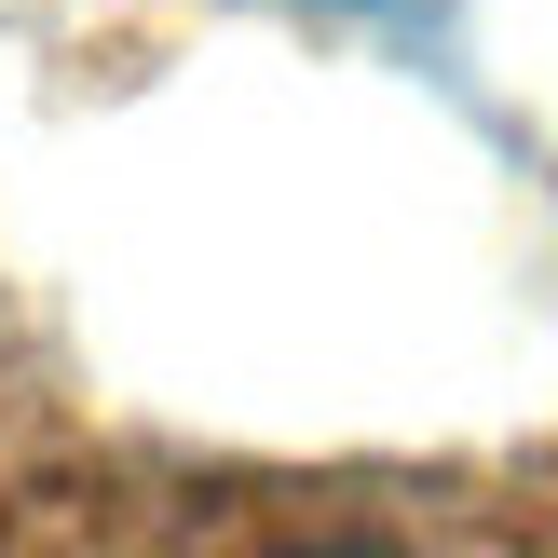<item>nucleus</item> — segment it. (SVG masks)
<instances>
[{"label": "nucleus", "instance_id": "nucleus-1", "mask_svg": "<svg viewBox=\"0 0 558 558\" xmlns=\"http://www.w3.org/2000/svg\"><path fill=\"white\" fill-rule=\"evenodd\" d=\"M287 558H409V545H287Z\"/></svg>", "mask_w": 558, "mask_h": 558}]
</instances>
